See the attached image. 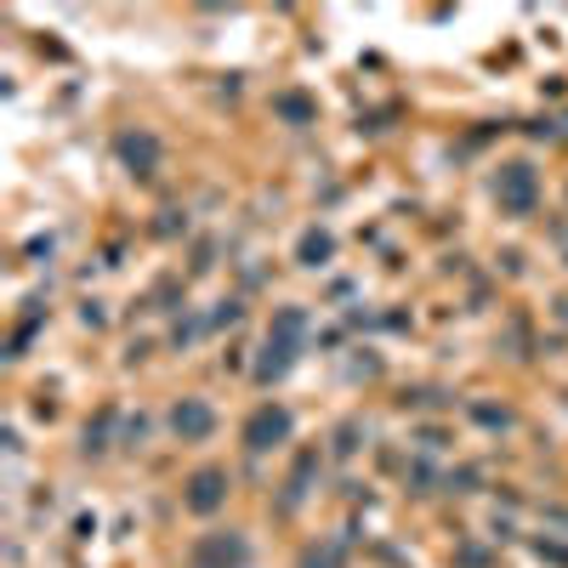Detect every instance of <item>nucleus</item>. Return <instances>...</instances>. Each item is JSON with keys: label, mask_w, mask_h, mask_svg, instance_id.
<instances>
[{"label": "nucleus", "mask_w": 568, "mask_h": 568, "mask_svg": "<svg viewBox=\"0 0 568 568\" xmlns=\"http://www.w3.org/2000/svg\"><path fill=\"white\" fill-rule=\"evenodd\" d=\"M302 336H307V313L302 307H279L274 325H267V348L256 358V381L262 387H274L279 376H290L295 353H302Z\"/></svg>", "instance_id": "obj_1"}, {"label": "nucleus", "mask_w": 568, "mask_h": 568, "mask_svg": "<svg viewBox=\"0 0 568 568\" xmlns=\"http://www.w3.org/2000/svg\"><path fill=\"white\" fill-rule=\"evenodd\" d=\"M495 200H501L506 216H534V205H540V177H534L529 160H506L495 171Z\"/></svg>", "instance_id": "obj_2"}, {"label": "nucleus", "mask_w": 568, "mask_h": 568, "mask_svg": "<svg viewBox=\"0 0 568 568\" xmlns=\"http://www.w3.org/2000/svg\"><path fill=\"white\" fill-rule=\"evenodd\" d=\"M244 563H251V540L239 529H211L188 552V568H244Z\"/></svg>", "instance_id": "obj_3"}, {"label": "nucleus", "mask_w": 568, "mask_h": 568, "mask_svg": "<svg viewBox=\"0 0 568 568\" xmlns=\"http://www.w3.org/2000/svg\"><path fill=\"white\" fill-rule=\"evenodd\" d=\"M228 495H233V478H228V466H200L188 483H182V506L193 512V517H211V512H222L228 506Z\"/></svg>", "instance_id": "obj_4"}, {"label": "nucleus", "mask_w": 568, "mask_h": 568, "mask_svg": "<svg viewBox=\"0 0 568 568\" xmlns=\"http://www.w3.org/2000/svg\"><path fill=\"white\" fill-rule=\"evenodd\" d=\"M295 421H290V409L285 404H262L251 421H244V450L251 455H267V450H279V443H290Z\"/></svg>", "instance_id": "obj_5"}, {"label": "nucleus", "mask_w": 568, "mask_h": 568, "mask_svg": "<svg viewBox=\"0 0 568 568\" xmlns=\"http://www.w3.org/2000/svg\"><path fill=\"white\" fill-rule=\"evenodd\" d=\"M119 165H126L131 171V177H154V171H160V137L154 131H119Z\"/></svg>", "instance_id": "obj_6"}, {"label": "nucleus", "mask_w": 568, "mask_h": 568, "mask_svg": "<svg viewBox=\"0 0 568 568\" xmlns=\"http://www.w3.org/2000/svg\"><path fill=\"white\" fill-rule=\"evenodd\" d=\"M171 432H177L182 443H205L216 432V409L205 399H177V409H171Z\"/></svg>", "instance_id": "obj_7"}, {"label": "nucleus", "mask_w": 568, "mask_h": 568, "mask_svg": "<svg viewBox=\"0 0 568 568\" xmlns=\"http://www.w3.org/2000/svg\"><path fill=\"white\" fill-rule=\"evenodd\" d=\"M313 472H318V450H302V455H295V466H290V483H285V512H295L307 501Z\"/></svg>", "instance_id": "obj_8"}, {"label": "nucleus", "mask_w": 568, "mask_h": 568, "mask_svg": "<svg viewBox=\"0 0 568 568\" xmlns=\"http://www.w3.org/2000/svg\"><path fill=\"white\" fill-rule=\"evenodd\" d=\"M330 256H336V239L325 228H307L302 244H295V262H302V267H325Z\"/></svg>", "instance_id": "obj_9"}, {"label": "nucleus", "mask_w": 568, "mask_h": 568, "mask_svg": "<svg viewBox=\"0 0 568 568\" xmlns=\"http://www.w3.org/2000/svg\"><path fill=\"white\" fill-rule=\"evenodd\" d=\"M274 114L290 119V126H313V119H318L313 97H302V91H279V97H274Z\"/></svg>", "instance_id": "obj_10"}, {"label": "nucleus", "mask_w": 568, "mask_h": 568, "mask_svg": "<svg viewBox=\"0 0 568 568\" xmlns=\"http://www.w3.org/2000/svg\"><path fill=\"white\" fill-rule=\"evenodd\" d=\"M302 568H348V546H341V540H325V546H313L302 557Z\"/></svg>", "instance_id": "obj_11"}, {"label": "nucleus", "mask_w": 568, "mask_h": 568, "mask_svg": "<svg viewBox=\"0 0 568 568\" xmlns=\"http://www.w3.org/2000/svg\"><path fill=\"white\" fill-rule=\"evenodd\" d=\"M109 427H114V409H103V415H97V421L86 427V450H91V455L109 450Z\"/></svg>", "instance_id": "obj_12"}, {"label": "nucleus", "mask_w": 568, "mask_h": 568, "mask_svg": "<svg viewBox=\"0 0 568 568\" xmlns=\"http://www.w3.org/2000/svg\"><path fill=\"white\" fill-rule=\"evenodd\" d=\"M472 415H478L483 427H501V432L512 427V409H495V404H472Z\"/></svg>", "instance_id": "obj_13"}, {"label": "nucleus", "mask_w": 568, "mask_h": 568, "mask_svg": "<svg viewBox=\"0 0 568 568\" xmlns=\"http://www.w3.org/2000/svg\"><path fill=\"white\" fill-rule=\"evenodd\" d=\"M336 438H341V443H336V455H353V450H358V443H353V438H358V421H348Z\"/></svg>", "instance_id": "obj_14"}, {"label": "nucleus", "mask_w": 568, "mask_h": 568, "mask_svg": "<svg viewBox=\"0 0 568 568\" xmlns=\"http://www.w3.org/2000/svg\"><path fill=\"white\" fill-rule=\"evenodd\" d=\"M540 557H552V563H563V568H568V552H563V546H546V540H540Z\"/></svg>", "instance_id": "obj_15"}, {"label": "nucleus", "mask_w": 568, "mask_h": 568, "mask_svg": "<svg viewBox=\"0 0 568 568\" xmlns=\"http://www.w3.org/2000/svg\"><path fill=\"white\" fill-rule=\"evenodd\" d=\"M552 307H557V318H563V325H568V295H557V302H552Z\"/></svg>", "instance_id": "obj_16"}]
</instances>
